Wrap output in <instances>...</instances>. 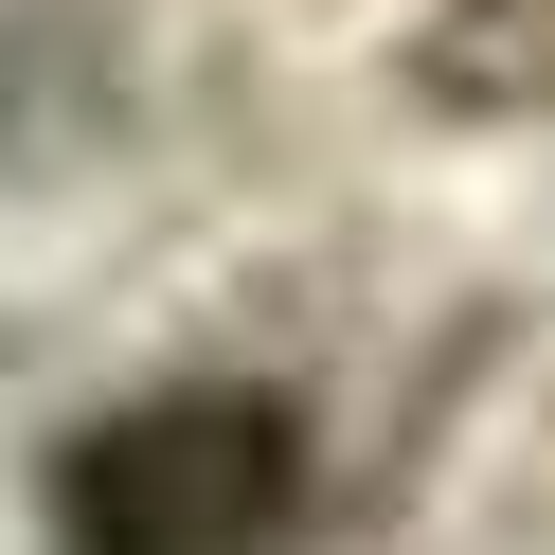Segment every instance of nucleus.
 Segmentation results:
<instances>
[{
    "mask_svg": "<svg viewBox=\"0 0 555 555\" xmlns=\"http://www.w3.org/2000/svg\"><path fill=\"white\" fill-rule=\"evenodd\" d=\"M305 502V430L269 395H144L54 466L73 555H269Z\"/></svg>",
    "mask_w": 555,
    "mask_h": 555,
    "instance_id": "nucleus-1",
    "label": "nucleus"
}]
</instances>
